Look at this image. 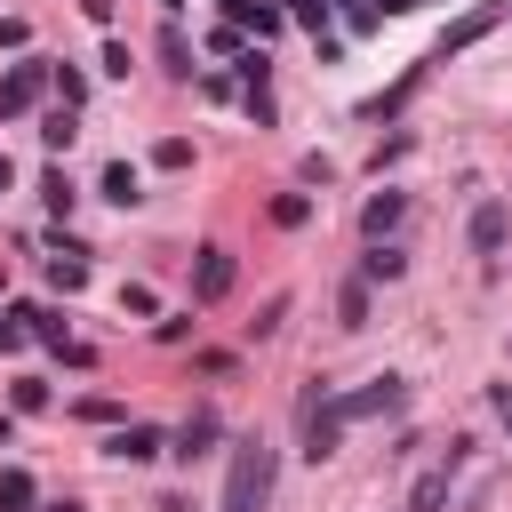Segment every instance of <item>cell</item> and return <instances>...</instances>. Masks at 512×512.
<instances>
[{
  "label": "cell",
  "instance_id": "3",
  "mask_svg": "<svg viewBox=\"0 0 512 512\" xmlns=\"http://www.w3.org/2000/svg\"><path fill=\"white\" fill-rule=\"evenodd\" d=\"M400 400H408L400 376H368L360 392H336V416H344V424H368V416H392Z\"/></svg>",
  "mask_w": 512,
  "mask_h": 512
},
{
  "label": "cell",
  "instance_id": "18",
  "mask_svg": "<svg viewBox=\"0 0 512 512\" xmlns=\"http://www.w3.org/2000/svg\"><path fill=\"white\" fill-rule=\"evenodd\" d=\"M72 136H80V128H72V112H48V128H40V144H48V152H64Z\"/></svg>",
  "mask_w": 512,
  "mask_h": 512
},
{
  "label": "cell",
  "instance_id": "19",
  "mask_svg": "<svg viewBox=\"0 0 512 512\" xmlns=\"http://www.w3.org/2000/svg\"><path fill=\"white\" fill-rule=\"evenodd\" d=\"M152 160H160V168H192V144H184V136H160Z\"/></svg>",
  "mask_w": 512,
  "mask_h": 512
},
{
  "label": "cell",
  "instance_id": "22",
  "mask_svg": "<svg viewBox=\"0 0 512 512\" xmlns=\"http://www.w3.org/2000/svg\"><path fill=\"white\" fill-rule=\"evenodd\" d=\"M80 16H96V24H112V0H80Z\"/></svg>",
  "mask_w": 512,
  "mask_h": 512
},
{
  "label": "cell",
  "instance_id": "10",
  "mask_svg": "<svg viewBox=\"0 0 512 512\" xmlns=\"http://www.w3.org/2000/svg\"><path fill=\"white\" fill-rule=\"evenodd\" d=\"M160 448H168V440H160V432H152V424H120V432H112V440H104V456H120V464H152V456H160Z\"/></svg>",
  "mask_w": 512,
  "mask_h": 512
},
{
  "label": "cell",
  "instance_id": "20",
  "mask_svg": "<svg viewBox=\"0 0 512 512\" xmlns=\"http://www.w3.org/2000/svg\"><path fill=\"white\" fill-rule=\"evenodd\" d=\"M304 216H312L304 192H280V200H272V224H304Z\"/></svg>",
  "mask_w": 512,
  "mask_h": 512
},
{
  "label": "cell",
  "instance_id": "16",
  "mask_svg": "<svg viewBox=\"0 0 512 512\" xmlns=\"http://www.w3.org/2000/svg\"><path fill=\"white\" fill-rule=\"evenodd\" d=\"M336 328H368V280H344V296H336Z\"/></svg>",
  "mask_w": 512,
  "mask_h": 512
},
{
  "label": "cell",
  "instance_id": "12",
  "mask_svg": "<svg viewBox=\"0 0 512 512\" xmlns=\"http://www.w3.org/2000/svg\"><path fill=\"white\" fill-rule=\"evenodd\" d=\"M408 272V256L392 248V240H368V256H360V280H400Z\"/></svg>",
  "mask_w": 512,
  "mask_h": 512
},
{
  "label": "cell",
  "instance_id": "1",
  "mask_svg": "<svg viewBox=\"0 0 512 512\" xmlns=\"http://www.w3.org/2000/svg\"><path fill=\"white\" fill-rule=\"evenodd\" d=\"M272 504V448L264 440H240L232 448V472H224V504L216 512H264Z\"/></svg>",
  "mask_w": 512,
  "mask_h": 512
},
{
  "label": "cell",
  "instance_id": "5",
  "mask_svg": "<svg viewBox=\"0 0 512 512\" xmlns=\"http://www.w3.org/2000/svg\"><path fill=\"white\" fill-rule=\"evenodd\" d=\"M504 16H512V0H480L472 16H456V24L440 32V56H432V64H448V56H464V48H472V40H488V32L504 24Z\"/></svg>",
  "mask_w": 512,
  "mask_h": 512
},
{
  "label": "cell",
  "instance_id": "13",
  "mask_svg": "<svg viewBox=\"0 0 512 512\" xmlns=\"http://www.w3.org/2000/svg\"><path fill=\"white\" fill-rule=\"evenodd\" d=\"M104 200H120V208H136V200H144V176H136L128 160H112V168H104Z\"/></svg>",
  "mask_w": 512,
  "mask_h": 512
},
{
  "label": "cell",
  "instance_id": "9",
  "mask_svg": "<svg viewBox=\"0 0 512 512\" xmlns=\"http://www.w3.org/2000/svg\"><path fill=\"white\" fill-rule=\"evenodd\" d=\"M216 440H224V424H216V408H200V416H192V424L176 432V448H168V456H176V464H200V456H208Z\"/></svg>",
  "mask_w": 512,
  "mask_h": 512
},
{
  "label": "cell",
  "instance_id": "25",
  "mask_svg": "<svg viewBox=\"0 0 512 512\" xmlns=\"http://www.w3.org/2000/svg\"><path fill=\"white\" fill-rule=\"evenodd\" d=\"M8 432H16V424H8V416H0V448H8Z\"/></svg>",
  "mask_w": 512,
  "mask_h": 512
},
{
  "label": "cell",
  "instance_id": "14",
  "mask_svg": "<svg viewBox=\"0 0 512 512\" xmlns=\"http://www.w3.org/2000/svg\"><path fill=\"white\" fill-rule=\"evenodd\" d=\"M32 504H40L32 472H16V464H8V472H0V512H32Z\"/></svg>",
  "mask_w": 512,
  "mask_h": 512
},
{
  "label": "cell",
  "instance_id": "15",
  "mask_svg": "<svg viewBox=\"0 0 512 512\" xmlns=\"http://www.w3.org/2000/svg\"><path fill=\"white\" fill-rule=\"evenodd\" d=\"M48 280H56V288H80V280H88V256H80V248L64 240V248L48 256Z\"/></svg>",
  "mask_w": 512,
  "mask_h": 512
},
{
  "label": "cell",
  "instance_id": "24",
  "mask_svg": "<svg viewBox=\"0 0 512 512\" xmlns=\"http://www.w3.org/2000/svg\"><path fill=\"white\" fill-rule=\"evenodd\" d=\"M384 8H392V16H408V8H424V0H384Z\"/></svg>",
  "mask_w": 512,
  "mask_h": 512
},
{
  "label": "cell",
  "instance_id": "6",
  "mask_svg": "<svg viewBox=\"0 0 512 512\" xmlns=\"http://www.w3.org/2000/svg\"><path fill=\"white\" fill-rule=\"evenodd\" d=\"M48 80H56V64H48V56H24V64H16L8 80H0V120H16V112H32Z\"/></svg>",
  "mask_w": 512,
  "mask_h": 512
},
{
  "label": "cell",
  "instance_id": "23",
  "mask_svg": "<svg viewBox=\"0 0 512 512\" xmlns=\"http://www.w3.org/2000/svg\"><path fill=\"white\" fill-rule=\"evenodd\" d=\"M8 184H16V168H8V152H0V192H8Z\"/></svg>",
  "mask_w": 512,
  "mask_h": 512
},
{
  "label": "cell",
  "instance_id": "8",
  "mask_svg": "<svg viewBox=\"0 0 512 512\" xmlns=\"http://www.w3.org/2000/svg\"><path fill=\"white\" fill-rule=\"evenodd\" d=\"M504 232H512V208H504V200H480V208H472V256H496Z\"/></svg>",
  "mask_w": 512,
  "mask_h": 512
},
{
  "label": "cell",
  "instance_id": "4",
  "mask_svg": "<svg viewBox=\"0 0 512 512\" xmlns=\"http://www.w3.org/2000/svg\"><path fill=\"white\" fill-rule=\"evenodd\" d=\"M336 440H344V416H336V392H304V456L320 464V456H336Z\"/></svg>",
  "mask_w": 512,
  "mask_h": 512
},
{
  "label": "cell",
  "instance_id": "17",
  "mask_svg": "<svg viewBox=\"0 0 512 512\" xmlns=\"http://www.w3.org/2000/svg\"><path fill=\"white\" fill-rule=\"evenodd\" d=\"M24 336H32V304H16V312H8V320H0V352H16V344H24Z\"/></svg>",
  "mask_w": 512,
  "mask_h": 512
},
{
  "label": "cell",
  "instance_id": "7",
  "mask_svg": "<svg viewBox=\"0 0 512 512\" xmlns=\"http://www.w3.org/2000/svg\"><path fill=\"white\" fill-rule=\"evenodd\" d=\"M232 296V248H200L192 264V304H224Z\"/></svg>",
  "mask_w": 512,
  "mask_h": 512
},
{
  "label": "cell",
  "instance_id": "11",
  "mask_svg": "<svg viewBox=\"0 0 512 512\" xmlns=\"http://www.w3.org/2000/svg\"><path fill=\"white\" fill-rule=\"evenodd\" d=\"M400 216H408V192H376V200L360 208V232H368V240H384Z\"/></svg>",
  "mask_w": 512,
  "mask_h": 512
},
{
  "label": "cell",
  "instance_id": "2",
  "mask_svg": "<svg viewBox=\"0 0 512 512\" xmlns=\"http://www.w3.org/2000/svg\"><path fill=\"white\" fill-rule=\"evenodd\" d=\"M464 456H472V440H448V456L408 488V512H440V504L456 496V480H464Z\"/></svg>",
  "mask_w": 512,
  "mask_h": 512
},
{
  "label": "cell",
  "instance_id": "21",
  "mask_svg": "<svg viewBox=\"0 0 512 512\" xmlns=\"http://www.w3.org/2000/svg\"><path fill=\"white\" fill-rule=\"evenodd\" d=\"M488 400H496V416H504V432H512V384H496Z\"/></svg>",
  "mask_w": 512,
  "mask_h": 512
}]
</instances>
